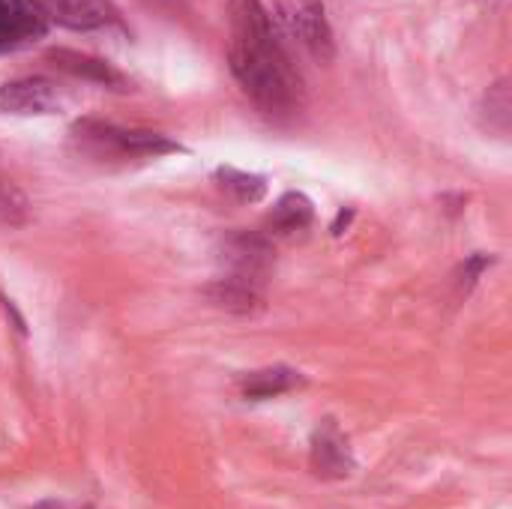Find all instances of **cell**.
<instances>
[{
  "mask_svg": "<svg viewBox=\"0 0 512 509\" xmlns=\"http://www.w3.org/2000/svg\"><path fill=\"white\" fill-rule=\"evenodd\" d=\"M45 21H57L72 30H96L117 18L111 0H24Z\"/></svg>",
  "mask_w": 512,
  "mask_h": 509,
  "instance_id": "52a82bcc",
  "label": "cell"
},
{
  "mask_svg": "<svg viewBox=\"0 0 512 509\" xmlns=\"http://www.w3.org/2000/svg\"><path fill=\"white\" fill-rule=\"evenodd\" d=\"M306 384L303 372L291 369V366H270V369H258V372H249L237 381L243 399L249 402H267V399H276V396H285L291 390H300Z\"/></svg>",
  "mask_w": 512,
  "mask_h": 509,
  "instance_id": "30bf717a",
  "label": "cell"
},
{
  "mask_svg": "<svg viewBox=\"0 0 512 509\" xmlns=\"http://www.w3.org/2000/svg\"><path fill=\"white\" fill-rule=\"evenodd\" d=\"M48 60H54L57 69H63V72H69V75H75L81 81H93V84H102V87H111V90H129L126 75L120 69H114L102 57L81 54V51H72V48H51Z\"/></svg>",
  "mask_w": 512,
  "mask_h": 509,
  "instance_id": "9c48e42d",
  "label": "cell"
},
{
  "mask_svg": "<svg viewBox=\"0 0 512 509\" xmlns=\"http://www.w3.org/2000/svg\"><path fill=\"white\" fill-rule=\"evenodd\" d=\"M492 264H495V258H492V255H483V252H477V255L465 258V264H462V267H459V273H456V285H459V291H462V294H468V291L477 285V279H480Z\"/></svg>",
  "mask_w": 512,
  "mask_h": 509,
  "instance_id": "2e32d148",
  "label": "cell"
},
{
  "mask_svg": "<svg viewBox=\"0 0 512 509\" xmlns=\"http://www.w3.org/2000/svg\"><path fill=\"white\" fill-rule=\"evenodd\" d=\"M219 264L225 267L228 279H240L255 288H264L267 276L276 267V249L264 234L231 231L219 240Z\"/></svg>",
  "mask_w": 512,
  "mask_h": 509,
  "instance_id": "277c9868",
  "label": "cell"
},
{
  "mask_svg": "<svg viewBox=\"0 0 512 509\" xmlns=\"http://www.w3.org/2000/svg\"><path fill=\"white\" fill-rule=\"evenodd\" d=\"M351 216H354V210H342V213H339V219L333 222V234H342V228H348Z\"/></svg>",
  "mask_w": 512,
  "mask_h": 509,
  "instance_id": "ac0fdd59",
  "label": "cell"
},
{
  "mask_svg": "<svg viewBox=\"0 0 512 509\" xmlns=\"http://www.w3.org/2000/svg\"><path fill=\"white\" fill-rule=\"evenodd\" d=\"M309 462H312V471L324 480H345L357 471V459L351 453V444H348L345 432L336 426V420H324L312 432Z\"/></svg>",
  "mask_w": 512,
  "mask_h": 509,
  "instance_id": "5b68a950",
  "label": "cell"
},
{
  "mask_svg": "<svg viewBox=\"0 0 512 509\" xmlns=\"http://www.w3.org/2000/svg\"><path fill=\"white\" fill-rule=\"evenodd\" d=\"M312 219H315V204H312L303 192H285V195L273 204L267 225H270V231H276V234H297V231L309 228Z\"/></svg>",
  "mask_w": 512,
  "mask_h": 509,
  "instance_id": "7c38bea8",
  "label": "cell"
},
{
  "mask_svg": "<svg viewBox=\"0 0 512 509\" xmlns=\"http://www.w3.org/2000/svg\"><path fill=\"white\" fill-rule=\"evenodd\" d=\"M213 180L222 192H228L234 201L240 204H258L264 195H267V177L261 174H249V171H240L234 165H219L213 171Z\"/></svg>",
  "mask_w": 512,
  "mask_h": 509,
  "instance_id": "4fadbf2b",
  "label": "cell"
},
{
  "mask_svg": "<svg viewBox=\"0 0 512 509\" xmlns=\"http://www.w3.org/2000/svg\"><path fill=\"white\" fill-rule=\"evenodd\" d=\"M477 3H480L483 9H495V6H498V3H504V0H477Z\"/></svg>",
  "mask_w": 512,
  "mask_h": 509,
  "instance_id": "d6986e66",
  "label": "cell"
},
{
  "mask_svg": "<svg viewBox=\"0 0 512 509\" xmlns=\"http://www.w3.org/2000/svg\"><path fill=\"white\" fill-rule=\"evenodd\" d=\"M60 111V93L48 78H15L0 84V114L12 117H45Z\"/></svg>",
  "mask_w": 512,
  "mask_h": 509,
  "instance_id": "8992f818",
  "label": "cell"
},
{
  "mask_svg": "<svg viewBox=\"0 0 512 509\" xmlns=\"http://www.w3.org/2000/svg\"><path fill=\"white\" fill-rule=\"evenodd\" d=\"M228 63L243 93L267 117H291L306 102L303 75L291 63L261 0H228Z\"/></svg>",
  "mask_w": 512,
  "mask_h": 509,
  "instance_id": "6da1fadb",
  "label": "cell"
},
{
  "mask_svg": "<svg viewBox=\"0 0 512 509\" xmlns=\"http://www.w3.org/2000/svg\"><path fill=\"white\" fill-rule=\"evenodd\" d=\"M483 117L486 126L495 129L498 135H507L512 123V96H510V78H501L489 87V93L483 96Z\"/></svg>",
  "mask_w": 512,
  "mask_h": 509,
  "instance_id": "5bb4252c",
  "label": "cell"
},
{
  "mask_svg": "<svg viewBox=\"0 0 512 509\" xmlns=\"http://www.w3.org/2000/svg\"><path fill=\"white\" fill-rule=\"evenodd\" d=\"M48 21L24 0H0V51H15L36 42Z\"/></svg>",
  "mask_w": 512,
  "mask_h": 509,
  "instance_id": "ba28073f",
  "label": "cell"
},
{
  "mask_svg": "<svg viewBox=\"0 0 512 509\" xmlns=\"http://www.w3.org/2000/svg\"><path fill=\"white\" fill-rule=\"evenodd\" d=\"M144 6H150V9H162V12H174V9H180V3L183 0H141Z\"/></svg>",
  "mask_w": 512,
  "mask_h": 509,
  "instance_id": "e0dca14e",
  "label": "cell"
},
{
  "mask_svg": "<svg viewBox=\"0 0 512 509\" xmlns=\"http://www.w3.org/2000/svg\"><path fill=\"white\" fill-rule=\"evenodd\" d=\"M30 222V201L24 192L0 174V228H21Z\"/></svg>",
  "mask_w": 512,
  "mask_h": 509,
  "instance_id": "9a60e30c",
  "label": "cell"
},
{
  "mask_svg": "<svg viewBox=\"0 0 512 509\" xmlns=\"http://www.w3.org/2000/svg\"><path fill=\"white\" fill-rule=\"evenodd\" d=\"M204 297H207L216 309L246 315V312L261 309V303H264V288H255V285H249V282L222 276V279H216L213 285L204 288Z\"/></svg>",
  "mask_w": 512,
  "mask_h": 509,
  "instance_id": "8fae6325",
  "label": "cell"
},
{
  "mask_svg": "<svg viewBox=\"0 0 512 509\" xmlns=\"http://www.w3.org/2000/svg\"><path fill=\"white\" fill-rule=\"evenodd\" d=\"M69 147L90 159V162H132V159H159L168 153H183V147L177 141H171L162 132H150V129H123L105 120H75L69 129Z\"/></svg>",
  "mask_w": 512,
  "mask_h": 509,
  "instance_id": "7a4b0ae2",
  "label": "cell"
},
{
  "mask_svg": "<svg viewBox=\"0 0 512 509\" xmlns=\"http://www.w3.org/2000/svg\"><path fill=\"white\" fill-rule=\"evenodd\" d=\"M273 18L315 60L330 63L336 57L333 27L321 0H273Z\"/></svg>",
  "mask_w": 512,
  "mask_h": 509,
  "instance_id": "3957f363",
  "label": "cell"
}]
</instances>
